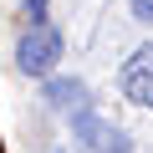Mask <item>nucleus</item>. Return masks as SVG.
Instances as JSON below:
<instances>
[{"instance_id": "2", "label": "nucleus", "mask_w": 153, "mask_h": 153, "mask_svg": "<svg viewBox=\"0 0 153 153\" xmlns=\"http://www.w3.org/2000/svg\"><path fill=\"white\" fill-rule=\"evenodd\" d=\"M123 97L138 107H153V41L133 51V61L123 66Z\"/></svg>"}, {"instance_id": "5", "label": "nucleus", "mask_w": 153, "mask_h": 153, "mask_svg": "<svg viewBox=\"0 0 153 153\" xmlns=\"http://www.w3.org/2000/svg\"><path fill=\"white\" fill-rule=\"evenodd\" d=\"M26 10H31V21L41 26V21H46V0H26Z\"/></svg>"}, {"instance_id": "6", "label": "nucleus", "mask_w": 153, "mask_h": 153, "mask_svg": "<svg viewBox=\"0 0 153 153\" xmlns=\"http://www.w3.org/2000/svg\"><path fill=\"white\" fill-rule=\"evenodd\" d=\"M133 16L138 21H153V0H133Z\"/></svg>"}, {"instance_id": "3", "label": "nucleus", "mask_w": 153, "mask_h": 153, "mask_svg": "<svg viewBox=\"0 0 153 153\" xmlns=\"http://www.w3.org/2000/svg\"><path fill=\"white\" fill-rule=\"evenodd\" d=\"M76 143H82V153H128V138L112 123H102L97 112H82V117H76Z\"/></svg>"}, {"instance_id": "4", "label": "nucleus", "mask_w": 153, "mask_h": 153, "mask_svg": "<svg viewBox=\"0 0 153 153\" xmlns=\"http://www.w3.org/2000/svg\"><path fill=\"white\" fill-rule=\"evenodd\" d=\"M51 102H61V107H71L76 117L87 112V87L82 82H51Z\"/></svg>"}, {"instance_id": "1", "label": "nucleus", "mask_w": 153, "mask_h": 153, "mask_svg": "<svg viewBox=\"0 0 153 153\" xmlns=\"http://www.w3.org/2000/svg\"><path fill=\"white\" fill-rule=\"evenodd\" d=\"M56 56H61V36H56L51 26H31V31L21 36V46H16V61H21V71H31V76H46V71L56 66Z\"/></svg>"}]
</instances>
